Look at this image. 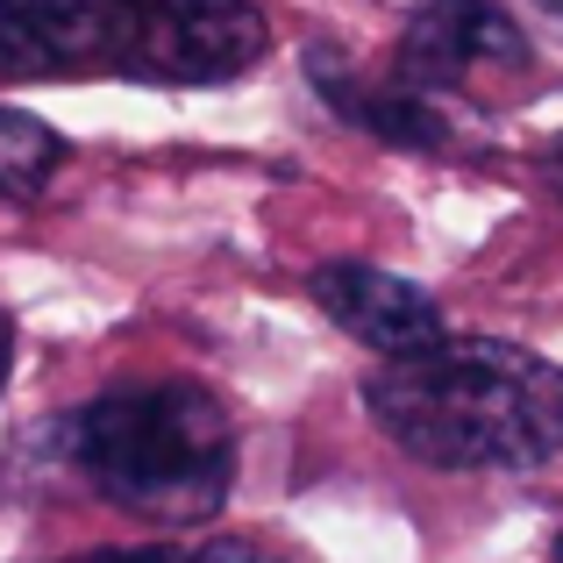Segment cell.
Instances as JSON below:
<instances>
[{"mask_svg": "<svg viewBox=\"0 0 563 563\" xmlns=\"http://www.w3.org/2000/svg\"><path fill=\"white\" fill-rule=\"evenodd\" d=\"M307 71H314V86L329 93V108H343L357 129H372L385 143H407V151H442L450 143V129H442V114L428 108L421 93H407V86H364L357 71L343 65V57L329 51H307Z\"/></svg>", "mask_w": 563, "mask_h": 563, "instance_id": "obj_6", "label": "cell"}, {"mask_svg": "<svg viewBox=\"0 0 563 563\" xmlns=\"http://www.w3.org/2000/svg\"><path fill=\"white\" fill-rule=\"evenodd\" d=\"M57 165H65L57 129H43L36 114H22V108H0V192H8V200H43L51 179H57Z\"/></svg>", "mask_w": 563, "mask_h": 563, "instance_id": "obj_7", "label": "cell"}, {"mask_svg": "<svg viewBox=\"0 0 563 563\" xmlns=\"http://www.w3.org/2000/svg\"><path fill=\"white\" fill-rule=\"evenodd\" d=\"M8 357H14V329H8V314H0V385H8Z\"/></svg>", "mask_w": 563, "mask_h": 563, "instance_id": "obj_10", "label": "cell"}, {"mask_svg": "<svg viewBox=\"0 0 563 563\" xmlns=\"http://www.w3.org/2000/svg\"><path fill=\"white\" fill-rule=\"evenodd\" d=\"M314 300L335 329H350L357 343H372L385 364L393 357H421L450 335L442 307L428 300L413 278L378 272V264H321L314 272Z\"/></svg>", "mask_w": 563, "mask_h": 563, "instance_id": "obj_5", "label": "cell"}, {"mask_svg": "<svg viewBox=\"0 0 563 563\" xmlns=\"http://www.w3.org/2000/svg\"><path fill=\"white\" fill-rule=\"evenodd\" d=\"M536 8H542V22H556V29H563V0H536Z\"/></svg>", "mask_w": 563, "mask_h": 563, "instance_id": "obj_11", "label": "cell"}, {"mask_svg": "<svg viewBox=\"0 0 563 563\" xmlns=\"http://www.w3.org/2000/svg\"><path fill=\"white\" fill-rule=\"evenodd\" d=\"M79 464L143 521H214L235 485V428L207 385H122L79 413Z\"/></svg>", "mask_w": 563, "mask_h": 563, "instance_id": "obj_3", "label": "cell"}, {"mask_svg": "<svg viewBox=\"0 0 563 563\" xmlns=\"http://www.w3.org/2000/svg\"><path fill=\"white\" fill-rule=\"evenodd\" d=\"M556 172H563V151H556Z\"/></svg>", "mask_w": 563, "mask_h": 563, "instance_id": "obj_13", "label": "cell"}, {"mask_svg": "<svg viewBox=\"0 0 563 563\" xmlns=\"http://www.w3.org/2000/svg\"><path fill=\"white\" fill-rule=\"evenodd\" d=\"M257 57V0H0L8 79L229 86Z\"/></svg>", "mask_w": 563, "mask_h": 563, "instance_id": "obj_2", "label": "cell"}, {"mask_svg": "<svg viewBox=\"0 0 563 563\" xmlns=\"http://www.w3.org/2000/svg\"><path fill=\"white\" fill-rule=\"evenodd\" d=\"M364 407L435 471H536L563 450V372L493 335H442L421 357L378 364Z\"/></svg>", "mask_w": 563, "mask_h": 563, "instance_id": "obj_1", "label": "cell"}, {"mask_svg": "<svg viewBox=\"0 0 563 563\" xmlns=\"http://www.w3.org/2000/svg\"><path fill=\"white\" fill-rule=\"evenodd\" d=\"M186 563H278V556L257 550V542H235V536H229V542H207V550H192Z\"/></svg>", "mask_w": 563, "mask_h": 563, "instance_id": "obj_8", "label": "cell"}, {"mask_svg": "<svg viewBox=\"0 0 563 563\" xmlns=\"http://www.w3.org/2000/svg\"><path fill=\"white\" fill-rule=\"evenodd\" d=\"M71 563H186L179 550H93V556H71Z\"/></svg>", "mask_w": 563, "mask_h": 563, "instance_id": "obj_9", "label": "cell"}, {"mask_svg": "<svg viewBox=\"0 0 563 563\" xmlns=\"http://www.w3.org/2000/svg\"><path fill=\"white\" fill-rule=\"evenodd\" d=\"M550 563H563V536H556V550H550Z\"/></svg>", "mask_w": 563, "mask_h": 563, "instance_id": "obj_12", "label": "cell"}, {"mask_svg": "<svg viewBox=\"0 0 563 563\" xmlns=\"http://www.w3.org/2000/svg\"><path fill=\"white\" fill-rule=\"evenodd\" d=\"M514 71H528V36L499 0H428L399 36V86L421 100L478 93Z\"/></svg>", "mask_w": 563, "mask_h": 563, "instance_id": "obj_4", "label": "cell"}]
</instances>
